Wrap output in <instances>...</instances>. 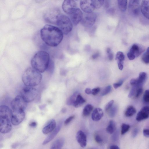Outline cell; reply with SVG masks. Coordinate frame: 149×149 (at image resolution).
<instances>
[{
  "mask_svg": "<svg viewBox=\"0 0 149 149\" xmlns=\"http://www.w3.org/2000/svg\"><path fill=\"white\" fill-rule=\"evenodd\" d=\"M37 123L35 121L32 122L29 124V126L33 128H35L37 126Z\"/></svg>",
  "mask_w": 149,
  "mask_h": 149,
  "instance_id": "816d5d0a",
  "label": "cell"
},
{
  "mask_svg": "<svg viewBox=\"0 0 149 149\" xmlns=\"http://www.w3.org/2000/svg\"><path fill=\"white\" fill-rule=\"evenodd\" d=\"M118 67L119 69L122 71L123 69V62H118Z\"/></svg>",
  "mask_w": 149,
  "mask_h": 149,
  "instance_id": "f907efd6",
  "label": "cell"
},
{
  "mask_svg": "<svg viewBox=\"0 0 149 149\" xmlns=\"http://www.w3.org/2000/svg\"><path fill=\"white\" fill-rule=\"evenodd\" d=\"M50 61L49 53L43 51L37 52L31 60L32 68L39 72L42 73L46 70Z\"/></svg>",
  "mask_w": 149,
  "mask_h": 149,
  "instance_id": "7a4b0ae2",
  "label": "cell"
},
{
  "mask_svg": "<svg viewBox=\"0 0 149 149\" xmlns=\"http://www.w3.org/2000/svg\"><path fill=\"white\" fill-rule=\"evenodd\" d=\"M54 69V64L53 61L50 60L49 64L46 71L52 74L53 72Z\"/></svg>",
  "mask_w": 149,
  "mask_h": 149,
  "instance_id": "e575fe53",
  "label": "cell"
},
{
  "mask_svg": "<svg viewBox=\"0 0 149 149\" xmlns=\"http://www.w3.org/2000/svg\"><path fill=\"white\" fill-rule=\"evenodd\" d=\"M116 128V125L115 122L113 120H111L106 128L107 132L109 134H112L114 132Z\"/></svg>",
  "mask_w": 149,
  "mask_h": 149,
  "instance_id": "cb8c5ba5",
  "label": "cell"
},
{
  "mask_svg": "<svg viewBox=\"0 0 149 149\" xmlns=\"http://www.w3.org/2000/svg\"><path fill=\"white\" fill-rule=\"evenodd\" d=\"M104 7L106 8H108L109 6V1H104L103 5Z\"/></svg>",
  "mask_w": 149,
  "mask_h": 149,
  "instance_id": "c3c4849f",
  "label": "cell"
},
{
  "mask_svg": "<svg viewBox=\"0 0 149 149\" xmlns=\"http://www.w3.org/2000/svg\"><path fill=\"white\" fill-rule=\"evenodd\" d=\"M18 144L17 143H15L14 144H13L12 145V148H16V147H17V146H18Z\"/></svg>",
  "mask_w": 149,
  "mask_h": 149,
  "instance_id": "9f6ffc18",
  "label": "cell"
},
{
  "mask_svg": "<svg viewBox=\"0 0 149 149\" xmlns=\"http://www.w3.org/2000/svg\"><path fill=\"white\" fill-rule=\"evenodd\" d=\"M139 1L132 0L129 1L128 8L129 12L133 15L137 16L139 12Z\"/></svg>",
  "mask_w": 149,
  "mask_h": 149,
  "instance_id": "5bb4252c",
  "label": "cell"
},
{
  "mask_svg": "<svg viewBox=\"0 0 149 149\" xmlns=\"http://www.w3.org/2000/svg\"><path fill=\"white\" fill-rule=\"evenodd\" d=\"M108 55V58L109 60H112L113 59L114 55L112 51L107 53Z\"/></svg>",
  "mask_w": 149,
  "mask_h": 149,
  "instance_id": "681fc988",
  "label": "cell"
},
{
  "mask_svg": "<svg viewBox=\"0 0 149 149\" xmlns=\"http://www.w3.org/2000/svg\"><path fill=\"white\" fill-rule=\"evenodd\" d=\"M27 103L20 95L17 96L11 102L12 111H25L27 107Z\"/></svg>",
  "mask_w": 149,
  "mask_h": 149,
  "instance_id": "ba28073f",
  "label": "cell"
},
{
  "mask_svg": "<svg viewBox=\"0 0 149 149\" xmlns=\"http://www.w3.org/2000/svg\"><path fill=\"white\" fill-rule=\"evenodd\" d=\"M117 107L116 106H112L111 108L109 109V115L111 117H113L115 116L117 111Z\"/></svg>",
  "mask_w": 149,
  "mask_h": 149,
  "instance_id": "4dcf8cb0",
  "label": "cell"
},
{
  "mask_svg": "<svg viewBox=\"0 0 149 149\" xmlns=\"http://www.w3.org/2000/svg\"><path fill=\"white\" fill-rule=\"evenodd\" d=\"M112 87L111 85H108L103 90L101 93L102 96H105L109 94L111 91Z\"/></svg>",
  "mask_w": 149,
  "mask_h": 149,
  "instance_id": "8d00e7d4",
  "label": "cell"
},
{
  "mask_svg": "<svg viewBox=\"0 0 149 149\" xmlns=\"http://www.w3.org/2000/svg\"><path fill=\"white\" fill-rule=\"evenodd\" d=\"M42 40L47 45L54 47L58 46L62 42L64 37L62 31L57 27L46 25L40 31Z\"/></svg>",
  "mask_w": 149,
  "mask_h": 149,
  "instance_id": "6da1fadb",
  "label": "cell"
},
{
  "mask_svg": "<svg viewBox=\"0 0 149 149\" xmlns=\"http://www.w3.org/2000/svg\"><path fill=\"white\" fill-rule=\"evenodd\" d=\"M12 113V111L8 106L2 105L0 107V132L3 134L11 131Z\"/></svg>",
  "mask_w": 149,
  "mask_h": 149,
  "instance_id": "3957f363",
  "label": "cell"
},
{
  "mask_svg": "<svg viewBox=\"0 0 149 149\" xmlns=\"http://www.w3.org/2000/svg\"><path fill=\"white\" fill-rule=\"evenodd\" d=\"M38 95V92L35 88L26 86L21 90L20 96L26 102L30 103L34 101Z\"/></svg>",
  "mask_w": 149,
  "mask_h": 149,
  "instance_id": "8992f818",
  "label": "cell"
},
{
  "mask_svg": "<svg viewBox=\"0 0 149 149\" xmlns=\"http://www.w3.org/2000/svg\"><path fill=\"white\" fill-rule=\"evenodd\" d=\"M70 16V19L72 23L75 25H76L81 22L83 14L80 9L77 8Z\"/></svg>",
  "mask_w": 149,
  "mask_h": 149,
  "instance_id": "4fadbf2b",
  "label": "cell"
},
{
  "mask_svg": "<svg viewBox=\"0 0 149 149\" xmlns=\"http://www.w3.org/2000/svg\"><path fill=\"white\" fill-rule=\"evenodd\" d=\"M85 101V100L81 95L78 94L73 105L76 108H78L81 106Z\"/></svg>",
  "mask_w": 149,
  "mask_h": 149,
  "instance_id": "603a6c76",
  "label": "cell"
},
{
  "mask_svg": "<svg viewBox=\"0 0 149 149\" xmlns=\"http://www.w3.org/2000/svg\"><path fill=\"white\" fill-rule=\"evenodd\" d=\"M65 143V139L60 137L56 139L51 145L50 149H61Z\"/></svg>",
  "mask_w": 149,
  "mask_h": 149,
  "instance_id": "7402d4cb",
  "label": "cell"
},
{
  "mask_svg": "<svg viewBox=\"0 0 149 149\" xmlns=\"http://www.w3.org/2000/svg\"><path fill=\"white\" fill-rule=\"evenodd\" d=\"M99 56V53H97L92 55V58L93 59H95L98 57Z\"/></svg>",
  "mask_w": 149,
  "mask_h": 149,
  "instance_id": "db71d44e",
  "label": "cell"
},
{
  "mask_svg": "<svg viewBox=\"0 0 149 149\" xmlns=\"http://www.w3.org/2000/svg\"><path fill=\"white\" fill-rule=\"evenodd\" d=\"M61 14L58 9L51 8L45 12L44 15V19L47 22L56 25L57 19Z\"/></svg>",
  "mask_w": 149,
  "mask_h": 149,
  "instance_id": "52a82bcc",
  "label": "cell"
},
{
  "mask_svg": "<svg viewBox=\"0 0 149 149\" xmlns=\"http://www.w3.org/2000/svg\"><path fill=\"white\" fill-rule=\"evenodd\" d=\"M95 139L96 141L98 143H101L103 141L102 138L100 135L97 134L95 137Z\"/></svg>",
  "mask_w": 149,
  "mask_h": 149,
  "instance_id": "f35d334b",
  "label": "cell"
},
{
  "mask_svg": "<svg viewBox=\"0 0 149 149\" xmlns=\"http://www.w3.org/2000/svg\"><path fill=\"white\" fill-rule=\"evenodd\" d=\"M77 4L73 0H65L62 5V8L67 14L70 15L76 9Z\"/></svg>",
  "mask_w": 149,
  "mask_h": 149,
  "instance_id": "8fae6325",
  "label": "cell"
},
{
  "mask_svg": "<svg viewBox=\"0 0 149 149\" xmlns=\"http://www.w3.org/2000/svg\"><path fill=\"white\" fill-rule=\"evenodd\" d=\"M143 99L145 102H149V90H146L144 94Z\"/></svg>",
  "mask_w": 149,
  "mask_h": 149,
  "instance_id": "74e56055",
  "label": "cell"
},
{
  "mask_svg": "<svg viewBox=\"0 0 149 149\" xmlns=\"http://www.w3.org/2000/svg\"><path fill=\"white\" fill-rule=\"evenodd\" d=\"M85 92L86 94H91L92 90L90 88H87L85 89Z\"/></svg>",
  "mask_w": 149,
  "mask_h": 149,
  "instance_id": "f5cc1de1",
  "label": "cell"
},
{
  "mask_svg": "<svg viewBox=\"0 0 149 149\" xmlns=\"http://www.w3.org/2000/svg\"><path fill=\"white\" fill-rule=\"evenodd\" d=\"M143 91L141 87H139L136 91L135 97L136 98L138 97L141 94Z\"/></svg>",
  "mask_w": 149,
  "mask_h": 149,
  "instance_id": "7bdbcfd3",
  "label": "cell"
},
{
  "mask_svg": "<svg viewBox=\"0 0 149 149\" xmlns=\"http://www.w3.org/2000/svg\"><path fill=\"white\" fill-rule=\"evenodd\" d=\"M147 77V75L146 73L142 72L140 73L139 75V77L138 78L141 82L143 83L146 80Z\"/></svg>",
  "mask_w": 149,
  "mask_h": 149,
  "instance_id": "d590c367",
  "label": "cell"
},
{
  "mask_svg": "<svg viewBox=\"0 0 149 149\" xmlns=\"http://www.w3.org/2000/svg\"><path fill=\"white\" fill-rule=\"evenodd\" d=\"M42 76L41 73L33 68L29 67L24 72L22 81L27 87H34L38 85L41 82Z\"/></svg>",
  "mask_w": 149,
  "mask_h": 149,
  "instance_id": "277c9868",
  "label": "cell"
},
{
  "mask_svg": "<svg viewBox=\"0 0 149 149\" xmlns=\"http://www.w3.org/2000/svg\"><path fill=\"white\" fill-rule=\"evenodd\" d=\"M77 141L81 147L84 148L87 144V137L85 133L82 130L78 131L76 134Z\"/></svg>",
  "mask_w": 149,
  "mask_h": 149,
  "instance_id": "2e32d148",
  "label": "cell"
},
{
  "mask_svg": "<svg viewBox=\"0 0 149 149\" xmlns=\"http://www.w3.org/2000/svg\"><path fill=\"white\" fill-rule=\"evenodd\" d=\"M93 106L91 104H88L87 105L84 107L83 112L82 114L83 116H87L90 115L93 109Z\"/></svg>",
  "mask_w": 149,
  "mask_h": 149,
  "instance_id": "484cf974",
  "label": "cell"
},
{
  "mask_svg": "<svg viewBox=\"0 0 149 149\" xmlns=\"http://www.w3.org/2000/svg\"><path fill=\"white\" fill-rule=\"evenodd\" d=\"M141 11L143 16L149 20V1H143L141 6Z\"/></svg>",
  "mask_w": 149,
  "mask_h": 149,
  "instance_id": "d6986e66",
  "label": "cell"
},
{
  "mask_svg": "<svg viewBox=\"0 0 149 149\" xmlns=\"http://www.w3.org/2000/svg\"><path fill=\"white\" fill-rule=\"evenodd\" d=\"M56 25L65 35L71 32L73 28V23L70 18L61 14L59 16Z\"/></svg>",
  "mask_w": 149,
  "mask_h": 149,
  "instance_id": "5b68a950",
  "label": "cell"
},
{
  "mask_svg": "<svg viewBox=\"0 0 149 149\" xmlns=\"http://www.w3.org/2000/svg\"><path fill=\"white\" fill-rule=\"evenodd\" d=\"M96 18L97 16L95 13L94 12L90 13H85L83 15L81 23L85 27L90 28L94 25L96 21Z\"/></svg>",
  "mask_w": 149,
  "mask_h": 149,
  "instance_id": "9c48e42d",
  "label": "cell"
},
{
  "mask_svg": "<svg viewBox=\"0 0 149 149\" xmlns=\"http://www.w3.org/2000/svg\"><path fill=\"white\" fill-rule=\"evenodd\" d=\"M114 101L112 100L110 101L106 105L105 107V109L106 111L109 110L112 107Z\"/></svg>",
  "mask_w": 149,
  "mask_h": 149,
  "instance_id": "ab89813d",
  "label": "cell"
},
{
  "mask_svg": "<svg viewBox=\"0 0 149 149\" xmlns=\"http://www.w3.org/2000/svg\"><path fill=\"white\" fill-rule=\"evenodd\" d=\"M92 2L95 9H99L102 7L104 4V1L103 0H92Z\"/></svg>",
  "mask_w": 149,
  "mask_h": 149,
  "instance_id": "f1b7e54d",
  "label": "cell"
},
{
  "mask_svg": "<svg viewBox=\"0 0 149 149\" xmlns=\"http://www.w3.org/2000/svg\"><path fill=\"white\" fill-rule=\"evenodd\" d=\"M147 51L149 52V47H148L147 50Z\"/></svg>",
  "mask_w": 149,
  "mask_h": 149,
  "instance_id": "680465c9",
  "label": "cell"
},
{
  "mask_svg": "<svg viewBox=\"0 0 149 149\" xmlns=\"http://www.w3.org/2000/svg\"><path fill=\"white\" fill-rule=\"evenodd\" d=\"M138 130L137 129H134L132 131V137H135L138 134Z\"/></svg>",
  "mask_w": 149,
  "mask_h": 149,
  "instance_id": "7dc6e473",
  "label": "cell"
},
{
  "mask_svg": "<svg viewBox=\"0 0 149 149\" xmlns=\"http://www.w3.org/2000/svg\"><path fill=\"white\" fill-rule=\"evenodd\" d=\"M109 149H120V148L117 145H112L110 146Z\"/></svg>",
  "mask_w": 149,
  "mask_h": 149,
  "instance_id": "11a10c76",
  "label": "cell"
},
{
  "mask_svg": "<svg viewBox=\"0 0 149 149\" xmlns=\"http://www.w3.org/2000/svg\"><path fill=\"white\" fill-rule=\"evenodd\" d=\"M140 87L137 86H133L130 91L128 95V97L130 98H131L134 96H135L137 89L139 87Z\"/></svg>",
  "mask_w": 149,
  "mask_h": 149,
  "instance_id": "836d02e7",
  "label": "cell"
},
{
  "mask_svg": "<svg viewBox=\"0 0 149 149\" xmlns=\"http://www.w3.org/2000/svg\"><path fill=\"white\" fill-rule=\"evenodd\" d=\"M117 1L119 10L122 12H125L127 9V1L126 0H118Z\"/></svg>",
  "mask_w": 149,
  "mask_h": 149,
  "instance_id": "d4e9b609",
  "label": "cell"
},
{
  "mask_svg": "<svg viewBox=\"0 0 149 149\" xmlns=\"http://www.w3.org/2000/svg\"><path fill=\"white\" fill-rule=\"evenodd\" d=\"M143 134L146 137H149V129H145L143 130Z\"/></svg>",
  "mask_w": 149,
  "mask_h": 149,
  "instance_id": "f6af8a7d",
  "label": "cell"
},
{
  "mask_svg": "<svg viewBox=\"0 0 149 149\" xmlns=\"http://www.w3.org/2000/svg\"><path fill=\"white\" fill-rule=\"evenodd\" d=\"M136 112V110L133 106H130L127 108L125 114L126 117L131 116L134 115Z\"/></svg>",
  "mask_w": 149,
  "mask_h": 149,
  "instance_id": "4316f807",
  "label": "cell"
},
{
  "mask_svg": "<svg viewBox=\"0 0 149 149\" xmlns=\"http://www.w3.org/2000/svg\"><path fill=\"white\" fill-rule=\"evenodd\" d=\"M127 56L129 59L131 60H134L136 58L134 55L129 52L127 54Z\"/></svg>",
  "mask_w": 149,
  "mask_h": 149,
  "instance_id": "bcb514c9",
  "label": "cell"
},
{
  "mask_svg": "<svg viewBox=\"0 0 149 149\" xmlns=\"http://www.w3.org/2000/svg\"><path fill=\"white\" fill-rule=\"evenodd\" d=\"M144 49L142 46L137 44H134L131 47L129 52L134 55L135 58H137L144 51Z\"/></svg>",
  "mask_w": 149,
  "mask_h": 149,
  "instance_id": "ffe728a7",
  "label": "cell"
},
{
  "mask_svg": "<svg viewBox=\"0 0 149 149\" xmlns=\"http://www.w3.org/2000/svg\"><path fill=\"white\" fill-rule=\"evenodd\" d=\"M123 82V80H121L118 82L115 83L113 84V86L114 88L116 89L121 86Z\"/></svg>",
  "mask_w": 149,
  "mask_h": 149,
  "instance_id": "b9f144b4",
  "label": "cell"
},
{
  "mask_svg": "<svg viewBox=\"0 0 149 149\" xmlns=\"http://www.w3.org/2000/svg\"><path fill=\"white\" fill-rule=\"evenodd\" d=\"M80 6L82 10L85 13H92L95 9L91 1H81L80 3Z\"/></svg>",
  "mask_w": 149,
  "mask_h": 149,
  "instance_id": "7c38bea8",
  "label": "cell"
},
{
  "mask_svg": "<svg viewBox=\"0 0 149 149\" xmlns=\"http://www.w3.org/2000/svg\"><path fill=\"white\" fill-rule=\"evenodd\" d=\"M100 91V89L99 87L94 88L92 90L91 94L93 95H97Z\"/></svg>",
  "mask_w": 149,
  "mask_h": 149,
  "instance_id": "ee69618b",
  "label": "cell"
},
{
  "mask_svg": "<svg viewBox=\"0 0 149 149\" xmlns=\"http://www.w3.org/2000/svg\"><path fill=\"white\" fill-rule=\"evenodd\" d=\"M78 94V92H76L70 97L67 100V104L69 105H73Z\"/></svg>",
  "mask_w": 149,
  "mask_h": 149,
  "instance_id": "83f0119b",
  "label": "cell"
},
{
  "mask_svg": "<svg viewBox=\"0 0 149 149\" xmlns=\"http://www.w3.org/2000/svg\"><path fill=\"white\" fill-rule=\"evenodd\" d=\"M56 127V124L55 121L54 119H52L44 127L42 130V132L45 134H47L53 132Z\"/></svg>",
  "mask_w": 149,
  "mask_h": 149,
  "instance_id": "ac0fdd59",
  "label": "cell"
},
{
  "mask_svg": "<svg viewBox=\"0 0 149 149\" xmlns=\"http://www.w3.org/2000/svg\"><path fill=\"white\" fill-rule=\"evenodd\" d=\"M142 59L143 61L146 64L149 63V52L147 51L143 55Z\"/></svg>",
  "mask_w": 149,
  "mask_h": 149,
  "instance_id": "d6a6232c",
  "label": "cell"
},
{
  "mask_svg": "<svg viewBox=\"0 0 149 149\" xmlns=\"http://www.w3.org/2000/svg\"><path fill=\"white\" fill-rule=\"evenodd\" d=\"M66 111V110L65 109H63V110H62V112L63 113L65 112Z\"/></svg>",
  "mask_w": 149,
  "mask_h": 149,
  "instance_id": "6f0895ef",
  "label": "cell"
},
{
  "mask_svg": "<svg viewBox=\"0 0 149 149\" xmlns=\"http://www.w3.org/2000/svg\"><path fill=\"white\" fill-rule=\"evenodd\" d=\"M149 117V107L145 106L142 107L138 113L136 119L141 121L148 119Z\"/></svg>",
  "mask_w": 149,
  "mask_h": 149,
  "instance_id": "9a60e30c",
  "label": "cell"
},
{
  "mask_svg": "<svg viewBox=\"0 0 149 149\" xmlns=\"http://www.w3.org/2000/svg\"><path fill=\"white\" fill-rule=\"evenodd\" d=\"M25 117V111H12L11 122L13 125H17L24 120Z\"/></svg>",
  "mask_w": 149,
  "mask_h": 149,
  "instance_id": "30bf717a",
  "label": "cell"
},
{
  "mask_svg": "<svg viewBox=\"0 0 149 149\" xmlns=\"http://www.w3.org/2000/svg\"><path fill=\"white\" fill-rule=\"evenodd\" d=\"M125 59V56L123 53L121 51L117 52L116 55L115 60L118 62H122Z\"/></svg>",
  "mask_w": 149,
  "mask_h": 149,
  "instance_id": "f546056e",
  "label": "cell"
},
{
  "mask_svg": "<svg viewBox=\"0 0 149 149\" xmlns=\"http://www.w3.org/2000/svg\"><path fill=\"white\" fill-rule=\"evenodd\" d=\"M74 116H71L67 118L64 121V123L65 125H67L74 118Z\"/></svg>",
  "mask_w": 149,
  "mask_h": 149,
  "instance_id": "60d3db41",
  "label": "cell"
},
{
  "mask_svg": "<svg viewBox=\"0 0 149 149\" xmlns=\"http://www.w3.org/2000/svg\"><path fill=\"white\" fill-rule=\"evenodd\" d=\"M62 126V123H60L56 126L55 129L44 140L42 143L43 145H46L51 141L60 131Z\"/></svg>",
  "mask_w": 149,
  "mask_h": 149,
  "instance_id": "e0dca14e",
  "label": "cell"
},
{
  "mask_svg": "<svg viewBox=\"0 0 149 149\" xmlns=\"http://www.w3.org/2000/svg\"><path fill=\"white\" fill-rule=\"evenodd\" d=\"M103 112L102 109L100 108H96L91 114V119L95 121L100 120L103 116Z\"/></svg>",
  "mask_w": 149,
  "mask_h": 149,
  "instance_id": "44dd1931",
  "label": "cell"
},
{
  "mask_svg": "<svg viewBox=\"0 0 149 149\" xmlns=\"http://www.w3.org/2000/svg\"><path fill=\"white\" fill-rule=\"evenodd\" d=\"M130 128V126L129 125L125 123L122 124L121 126V134L122 135L125 134L129 130Z\"/></svg>",
  "mask_w": 149,
  "mask_h": 149,
  "instance_id": "1f68e13d",
  "label": "cell"
}]
</instances>
